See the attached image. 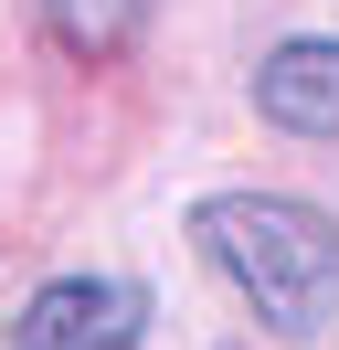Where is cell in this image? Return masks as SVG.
<instances>
[{
  "label": "cell",
  "mask_w": 339,
  "mask_h": 350,
  "mask_svg": "<svg viewBox=\"0 0 339 350\" xmlns=\"http://www.w3.org/2000/svg\"><path fill=\"white\" fill-rule=\"evenodd\" d=\"M42 11H53V32H64L74 53H117L127 32H138L148 0H42Z\"/></svg>",
  "instance_id": "277c9868"
},
{
  "label": "cell",
  "mask_w": 339,
  "mask_h": 350,
  "mask_svg": "<svg viewBox=\"0 0 339 350\" xmlns=\"http://www.w3.org/2000/svg\"><path fill=\"white\" fill-rule=\"evenodd\" d=\"M254 96H265L275 128H297V138H339V43H286V53H265Z\"/></svg>",
  "instance_id": "3957f363"
},
{
  "label": "cell",
  "mask_w": 339,
  "mask_h": 350,
  "mask_svg": "<svg viewBox=\"0 0 339 350\" xmlns=\"http://www.w3.org/2000/svg\"><path fill=\"white\" fill-rule=\"evenodd\" d=\"M148 329V297L127 276H53L11 319V350H127Z\"/></svg>",
  "instance_id": "7a4b0ae2"
},
{
  "label": "cell",
  "mask_w": 339,
  "mask_h": 350,
  "mask_svg": "<svg viewBox=\"0 0 339 350\" xmlns=\"http://www.w3.org/2000/svg\"><path fill=\"white\" fill-rule=\"evenodd\" d=\"M191 244H202V255L254 297V319L286 329V340H308V329L339 319V223L308 213V202L212 191L202 213H191Z\"/></svg>",
  "instance_id": "6da1fadb"
}]
</instances>
